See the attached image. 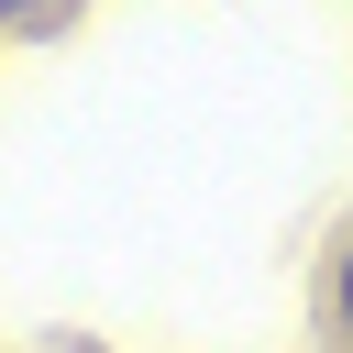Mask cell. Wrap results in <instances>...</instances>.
<instances>
[{"instance_id": "1", "label": "cell", "mask_w": 353, "mask_h": 353, "mask_svg": "<svg viewBox=\"0 0 353 353\" xmlns=\"http://www.w3.org/2000/svg\"><path fill=\"white\" fill-rule=\"evenodd\" d=\"M320 320H331V331H353V232L331 243V276H320Z\"/></svg>"}]
</instances>
